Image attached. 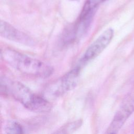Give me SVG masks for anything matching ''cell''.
I'll return each mask as SVG.
<instances>
[{
  "mask_svg": "<svg viewBox=\"0 0 134 134\" xmlns=\"http://www.w3.org/2000/svg\"><path fill=\"white\" fill-rule=\"evenodd\" d=\"M81 64L76 66L61 77L51 84L47 88V93L52 97H58L74 89L77 85Z\"/></svg>",
  "mask_w": 134,
  "mask_h": 134,
  "instance_id": "obj_3",
  "label": "cell"
},
{
  "mask_svg": "<svg viewBox=\"0 0 134 134\" xmlns=\"http://www.w3.org/2000/svg\"><path fill=\"white\" fill-rule=\"evenodd\" d=\"M82 120L77 119L66 123L52 134H72L82 125Z\"/></svg>",
  "mask_w": 134,
  "mask_h": 134,
  "instance_id": "obj_7",
  "label": "cell"
},
{
  "mask_svg": "<svg viewBox=\"0 0 134 134\" xmlns=\"http://www.w3.org/2000/svg\"><path fill=\"white\" fill-rule=\"evenodd\" d=\"M1 91L11 95L28 109L36 113L49 111L52 106L45 97L34 94L26 86L6 77L1 78Z\"/></svg>",
  "mask_w": 134,
  "mask_h": 134,
  "instance_id": "obj_2",
  "label": "cell"
},
{
  "mask_svg": "<svg viewBox=\"0 0 134 134\" xmlns=\"http://www.w3.org/2000/svg\"><path fill=\"white\" fill-rule=\"evenodd\" d=\"M106 0H86L82 9L86 10H96L97 7L102 3Z\"/></svg>",
  "mask_w": 134,
  "mask_h": 134,
  "instance_id": "obj_9",
  "label": "cell"
},
{
  "mask_svg": "<svg viewBox=\"0 0 134 134\" xmlns=\"http://www.w3.org/2000/svg\"><path fill=\"white\" fill-rule=\"evenodd\" d=\"M134 111V103L131 100H126L115 115L109 125L106 134H117L126 120Z\"/></svg>",
  "mask_w": 134,
  "mask_h": 134,
  "instance_id": "obj_5",
  "label": "cell"
},
{
  "mask_svg": "<svg viewBox=\"0 0 134 134\" xmlns=\"http://www.w3.org/2000/svg\"><path fill=\"white\" fill-rule=\"evenodd\" d=\"M1 57L10 66L27 75L47 78L53 72V69L45 62L10 48L2 49Z\"/></svg>",
  "mask_w": 134,
  "mask_h": 134,
  "instance_id": "obj_1",
  "label": "cell"
},
{
  "mask_svg": "<svg viewBox=\"0 0 134 134\" xmlns=\"http://www.w3.org/2000/svg\"><path fill=\"white\" fill-rule=\"evenodd\" d=\"M4 131L6 134H23L21 126L15 121L7 122L4 126Z\"/></svg>",
  "mask_w": 134,
  "mask_h": 134,
  "instance_id": "obj_8",
  "label": "cell"
},
{
  "mask_svg": "<svg viewBox=\"0 0 134 134\" xmlns=\"http://www.w3.org/2000/svg\"><path fill=\"white\" fill-rule=\"evenodd\" d=\"M114 33V30L110 28L102 32L87 48L81 59V63H85L99 55L111 41Z\"/></svg>",
  "mask_w": 134,
  "mask_h": 134,
  "instance_id": "obj_4",
  "label": "cell"
},
{
  "mask_svg": "<svg viewBox=\"0 0 134 134\" xmlns=\"http://www.w3.org/2000/svg\"><path fill=\"white\" fill-rule=\"evenodd\" d=\"M0 35L6 39L25 45L31 46L34 43L33 39L28 35L3 20L0 21Z\"/></svg>",
  "mask_w": 134,
  "mask_h": 134,
  "instance_id": "obj_6",
  "label": "cell"
}]
</instances>
